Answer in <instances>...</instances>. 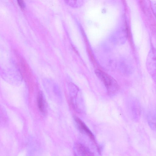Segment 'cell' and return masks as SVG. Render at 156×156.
<instances>
[{
  "instance_id": "obj_3",
  "label": "cell",
  "mask_w": 156,
  "mask_h": 156,
  "mask_svg": "<svg viewBox=\"0 0 156 156\" xmlns=\"http://www.w3.org/2000/svg\"><path fill=\"white\" fill-rule=\"evenodd\" d=\"M74 120L80 130L83 133L87 135L91 140L95 142L94 136L85 123L79 118L76 116Z\"/></svg>"
},
{
  "instance_id": "obj_2",
  "label": "cell",
  "mask_w": 156,
  "mask_h": 156,
  "mask_svg": "<svg viewBox=\"0 0 156 156\" xmlns=\"http://www.w3.org/2000/svg\"><path fill=\"white\" fill-rule=\"evenodd\" d=\"M148 71L152 78L156 81V49L152 48L149 51L146 60Z\"/></svg>"
},
{
  "instance_id": "obj_4",
  "label": "cell",
  "mask_w": 156,
  "mask_h": 156,
  "mask_svg": "<svg viewBox=\"0 0 156 156\" xmlns=\"http://www.w3.org/2000/svg\"><path fill=\"white\" fill-rule=\"evenodd\" d=\"M20 65L24 78L29 83H32L33 80V76L28 65L22 58L20 59Z\"/></svg>"
},
{
  "instance_id": "obj_5",
  "label": "cell",
  "mask_w": 156,
  "mask_h": 156,
  "mask_svg": "<svg viewBox=\"0 0 156 156\" xmlns=\"http://www.w3.org/2000/svg\"><path fill=\"white\" fill-rule=\"evenodd\" d=\"M74 152L77 156H92L93 153L85 146L79 143H76L74 146Z\"/></svg>"
},
{
  "instance_id": "obj_6",
  "label": "cell",
  "mask_w": 156,
  "mask_h": 156,
  "mask_svg": "<svg viewBox=\"0 0 156 156\" xmlns=\"http://www.w3.org/2000/svg\"><path fill=\"white\" fill-rule=\"evenodd\" d=\"M147 120L151 128L153 130H156V108H151L149 111Z\"/></svg>"
},
{
  "instance_id": "obj_1",
  "label": "cell",
  "mask_w": 156,
  "mask_h": 156,
  "mask_svg": "<svg viewBox=\"0 0 156 156\" xmlns=\"http://www.w3.org/2000/svg\"><path fill=\"white\" fill-rule=\"evenodd\" d=\"M95 73L104 84L109 95H113L117 92L119 86L116 81L112 77L99 69H96Z\"/></svg>"
},
{
  "instance_id": "obj_10",
  "label": "cell",
  "mask_w": 156,
  "mask_h": 156,
  "mask_svg": "<svg viewBox=\"0 0 156 156\" xmlns=\"http://www.w3.org/2000/svg\"><path fill=\"white\" fill-rule=\"evenodd\" d=\"M17 1L21 9H23L25 8V5L23 0H17Z\"/></svg>"
},
{
  "instance_id": "obj_9",
  "label": "cell",
  "mask_w": 156,
  "mask_h": 156,
  "mask_svg": "<svg viewBox=\"0 0 156 156\" xmlns=\"http://www.w3.org/2000/svg\"><path fill=\"white\" fill-rule=\"evenodd\" d=\"M37 103L39 109L41 112H44V106L43 97L41 94H39L38 96Z\"/></svg>"
},
{
  "instance_id": "obj_7",
  "label": "cell",
  "mask_w": 156,
  "mask_h": 156,
  "mask_svg": "<svg viewBox=\"0 0 156 156\" xmlns=\"http://www.w3.org/2000/svg\"><path fill=\"white\" fill-rule=\"evenodd\" d=\"M123 72L126 74H131L133 71V67L131 62L126 60L123 61L122 64Z\"/></svg>"
},
{
  "instance_id": "obj_11",
  "label": "cell",
  "mask_w": 156,
  "mask_h": 156,
  "mask_svg": "<svg viewBox=\"0 0 156 156\" xmlns=\"http://www.w3.org/2000/svg\"><path fill=\"white\" fill-rule=\"evenodd\" d=\"M153 10L154 11V15H155L156 17V7L155 6L153 8Z\"/></svg>"
},
{
  "instance_id": "obj_8",
  "label": "cell",
  "mask_w": 156,
  "mask_h": 156,
  "mask_svg": "<svg viewBox=\"0 0 156 156\" xmlns=\"http://www.w3.org/2000/svg\"><path fill=\"white\" fill-rule=\"evenodd\" d=\"M69 6L74 8H78L83 5V0H64Z\"/></svg>"
}]
</instances>
